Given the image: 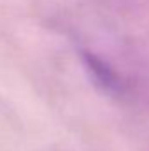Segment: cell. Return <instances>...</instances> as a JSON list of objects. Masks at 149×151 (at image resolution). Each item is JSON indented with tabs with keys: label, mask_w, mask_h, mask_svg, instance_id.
I'll use <instances>...</instances> for the list:
<instances>
[{
	"label": "cell",
	"mask_w": 149,
	"mask_h": 151,
	"mask_svg": "<svg viewBox=\"0 0 149 151\" xmlns=\"http://www.w3.org/2000/svg\"><path fill=\"white\" fill-rule=\"evenodd\" d=\"M81 63L84 67V72L88 76L90 83L104 97L119 100L128 95L130 91L128 81L114 65H111L100 55L93 51H81Z\"/></svg>",
	"instance_id": "obj_1"
}]
</instances>
